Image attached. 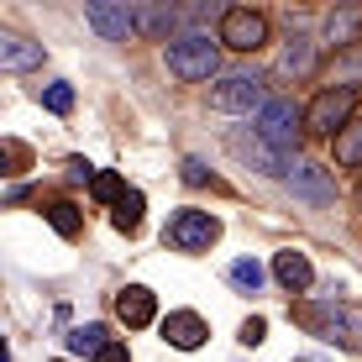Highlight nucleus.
<instances>
[{
    "label": "nucleus",
    "mask_w": 362,
    "mask_h": 362,
    "mask_svg": "<svg viewBox=\"0 0 362 362\" xmlns=\"http://www.w3.org/2000/svg\"><path fill=\"white\" fill-rule=\"evenodd\" d=\"M294 320L310 336L341 346V352H362V305H346V299H315V305H299Z\"/></svg>",
    "instance_id": "nucleus-1"
},
{
    "label": "nucleus",
    "mask_w": 362,
    "mask_h": 362,
    "mask_svg": "<svg viewBox=\"0 0 362 362\" xmlns=\"http://www.w3.org/2000/svg\"><path fill=\"white\" fill-rule=\"evenodd\" d=\"M168 74L173 79H184V84H199V79H210V74L221 69V37L210 42L205 32H184V37H173L168 42Z\"/></svg>",
    "instance_id": "nucleus-2"
},
{
    "label": "nucleus",
    "mask_w": 362,
    "mask_h": 362,
    "mask_svg": "<svg viewBox=\"0 0 362 362\" xmlns=\"http://www.w3.org/2000/svg\"><path fill=\"white\" fill-rule=\"evenodd\" d=\"M352 110H357V95H352V90H320V95L305 105V132H315V136H341L346 127H352Z\"/></svg>",
    "instance_id": "nucleus-3"
},
{
    "label": "nucleus",
    "mask_w": 362,
    "mask_h": 362,
    "mask_svg": "<svg viewBox=\"0 0 362 362\" xmlns=\"http://www.w3.org/2000/svg\"><path fill=\"white\" fill-rule=\"evenodd\" d=\"M299 132H305V110H299L294 100H268V105L257 110V136H263L268 147H279V153L299 147Z\"/></svg>",
    "instance_id": "nucleus-4"
},
{
    "label": "nucleus",
    "mask_w": 362,
    "mask_h": 362,
    "mask_svg": "<svg viewBox=\"0 0 362 362\" xmlns=\"http://www.w3.org/2000/svg\"><path fill=\"white\" fill-rule=\"evenodd\" d=\"M221 42H226L231 53H257V47H268V16L252 11V6L221 11Z\"/></svg>",
    "instance_id": "nucleus-5"
},
{
    "label": "nucleus",
    "mask_w": 362,
    "mask_h": 362,
    "mask_svg": "<svg viewBox=\"0 0 362 362\" xmlns=\"http://www.w3.org/2000/svg\"><path fill=\"white\" fill-rule=\"evenodd\" d=\"M168 242L179 247V252H210V247L221 242V221L210 216V210H179V216L168 221Z\"/></svg>",
    "instance_id": "nucleus-6"
},
{
    "label": "nucleus",
    "mask_w": 362,
    "mask_h": 362,
    "mask_svg": "<svg viewBox=\"0 0 362 362\" xmlns=\"http://www.w3.org/2000/svg\"><path fill=\"white\" fill-rule=\"evenodd\" d=\"M210 105L216 110H263L268 105L263 74H226V79L210 90Z\"/></svg>",
    "instance_id": "nucleus-7"
},
{
    "label": "nucleus",
    "mask_w": 362,
    "mask_h": 362,
    "mask_svg": "<svg viewBox=\"0 0 362 362\" xmlns=\"http://www.w3.org/2000/svg\"><path fill=\"white\" fill-rule=\"evenodd\" d=\"M84 21H90L105 42H127L136 32V11L127 0H90V6H84Z\"/></svg>",
    "instance_id": "nucleus-8"
},
{
    "label": "nucleus",
    "mask_w": 362,
    "mask_h": 362,
    "mask_svg": "<svg viewBox=\"0 0 362 362\" xmlns=\"http://www.w3.org/2000/svg\"><path fill=\"white\" fill-rule=\"evenodd\" d=\"M163 341L179 346V352H199V346L210 341L205 315H194V310H168V315H163Z\"/></svg>",
    "instance_id": "nucleus-9"
},
{
    "label": "nucleus",
    "mask_w": 362,
    "mask_h": 362,
    "mask_svg": "<svg viewBox=\"0 0 362 362\" xmlns=\"http://www.w3.org/2000/svg\"><path fill=\"white\" fill-rule=\"evenodd\" d=\"M289 189L299 199H310V205H331V199H336V184H331V173L320 163H294L289 168Z\"/></svg>",
    "instance_id": "nucleus-10"
},
{
    "label": "nucleus",
    "mask_w": 362,
    "mask_h": 362,
    "mask_svg": "<svg viewBox=\"0 0 362 362\" xmlns=\"http://www.w3.org/2000/svg\"><path fill=\"white\" fill-rule=\"evenodd\" d=\"M116 315L127 320L132 331L153 326V320H158V294H153V289H142V284H132V289H121V294H116Z\"/></svg>",
    "instance_id": "nucleus-11"
},
{
    "label": "nucleus",
    "mask_w": 362,
    "mask_h": 362,
    "mask_svg": "<svg viewBox=\"0 0 362 362\" xmlns=\"http://www.w3.org/2000/svg\"><path fill=\"white\" fill-rule=\"evenodd\" d=\"M273 279H279L289 294H305L310 284H315V268H310V257H305V252L284 247V252H273Z\"/></svg>",
    "instance_id": "nucleus-12"
},
{
    "label": "nucleus",
    "mask_w": 362,
    "mask_h": 362,
    "mask_svg": "<svg viewBox=\"0 0 362 362\" xmlns=\"http://www.w3.org/2000/svg\"><path fill=\"white\" fill-rule=\"evenodd\" d=\"M0 69L6 74L42 69V42H27V37H16V32H0Z\"/></svg>",
    "instance_id": "nucleus-13"
},
{
    "label": "nucleus",
    "mask_w": 362,
    "mask_h": 362,
    "mask_svg": "<svg viewBox=\"0 0 362 362\" xmlns=\"http://www.w3.org/2000/svg\"><path fill=\"white\" fill-rule=\"evenodd\" d=\"M279 74H284V79H310V74H315V37L294 32L289 47L279 53Z\"/></svg>",
    "instance_id": "nucleus-14"
},
{
    "label": "nucleus",
    "mask_w": 362,
    "mask_h": 362,
    "mask_svg": "<svg viewBox=\"0 0 362 362\" xmlns=\"http://www.w3.org/2000/svg\"><path fill=\"white\" fill-rule=\"evenodd\" d=\"M326 42L336 47V53L357 47V42H362V11H352V6L331 11V16H326Z\"/></svg>",
    "instance_id": "nucleus-15"
},
{
    "label": "nucleus",
    "mask_w": 362,
    "mask_h": 362,
    "mask_svg": "<svg viewBox=\"0 0 362 362\" xmlns=\"http://www.w3.org/2000/svg\"><path fill=\"white\" fill-rule=\"evenodd\" d=\"M231 147L247 158V163H257L263 173H279V179H289V168H284V153H279V147H268L263 136H247V132H242V136H231Z\"/></svg>",
    "instance_id": "nucleus-16"
},
{
    "label": "nucleus",
    "mask_w": 362,
    "mask_h": 362,
    "mask_svg": "<svg viewBox=\"0 0 362 362\" xmlns=\"http://www.w3.org/2000/svg\"><path fill=\"white\" fill-rule=\"evenodd\" d=\"M326 90H362V42L357 47H346V53H336V64H331V84Z\"/></svg>",
    "instance_id": "nucleus-17"
},
{
    "label": "nucleus",
    "mask_w": 362,
    "mask_h": 362,
    "mask_svg": "<svg viewBox=\"0 0 362 362\" xmlns=\"http://www.w3.org/2000/svg\"><path fill=\"white\" fill-rule=\"evenodd\" d=\"M173 21H179L173 6H142V11H136V32H142V37H168Z\"/></svg>",
    "instance_id": "nucleus-18"
},
{
    "label": "nucleus",
    "mask_w": 362,
    "mask_h": 362,
    "mask_svg": "<svg viewBox=\"0 0 362 362\" xmlns=\"http://www.w3.org/2000/svg\"><path fill=\"white\" fill-rule=\"evenodd\" d=\"M105 346H110L105 326H79V331H69V352H79V357H100Z\"/></svg>",
    "instance_id": "nucleus-19"
},
{
    "label": "nucleus",
    "mask_w": 362,
    "mask_h": 362,
    "mask_svg": "<svg viewBox=\"0 0 362 362\" xmlns=\"http://www.w3.org/2000/svg\"><path fill=\"white\" fill-rule=\"evenodd\" d=\"M142 205H147V199H142V189H127V199H121V205L116 210H110V221H116V231H136V226H142Z\"/></svg>",
    "instance_id": "nucleus-20"
},
{
    "label": "nucleus",
    "mask_w": 362,
    "mask_h": 362,
    "mask_svg": "<svg viewBox=\"0 0 362 362\" xmlns=\"http://www.w3.org/2000/svg\"><path fill=\"white\" fill-rule=\"evenodd\" d=\"M336 163H341V168H357L362 163V121H352V127L336 136Z\"/></svg>",
    "instance_id": "nucleus-21"
},
{
    "label": "nucleus",
    "mask_w": 362,
    "mask_h": 362,
    "mask_svg": "<svg viewBox=\"0 0 362 362\" xmlns=\"http://www.w3.org/2000/svg\"><path fill=\"white\" fill-rule=\"evenodd\" d=\"M90 194L100 199V205H121V199H127V179H121V173H95Z\"/></svg>",
    "instance_id": "nucleus-22"
},
{
    "label": "nucleus",
    "mask_w": 362,
    "mask_h": 362,
    "mask_svg": "<svg viewBox=\"0 0 362 362\" xmlns=\"http://www.w3.org/2000/svg\"><path fill=\"white\" fill-rule=\"evenodd\" d=\"M47 221H53L58 236H79V210H74L69 199H53V205H47Z\"/></svg>",
    "instance_id": "nucleus-23"
},
{
    "label": "nucleus",
    "mask_w": 362,
    "mask_h": 362,
    "mask_svg": "<svg viewBox=\"0 0 362 362\" xmlns=\"http://www.w3.org/2000/svg\"><path fill=\"white\" fill-rule=\"evenodd\" d=\"M231 284H236V289H263V268H257L252 263V257H236V263H231Z\"/></svg>",
    "instance_id": "nucleus-24"
},
{
    "label": "nucleus",
    "mask_w": 362,
    "mask_h": 362,
    "mask_svg": "<svg viewBox=\"0 0 362 362\" xmlns=\"http://www.w3.org/2000/svg\"><path fill=\"white\" fill-rule=\"evenodd\" d=\"M42 105L53 110V116H69V110H74V90H69V84H47V90H42Z\"/></svg>",
    "instance_id": "nucleus-25"
},
{
    "label": "nucleus",
    "mask_w": 362,
    "mask_h": 362,
    "mask_svg": "<svg viewBox=\"0 0 362 362\" xmlns=\"http://www.w3.org/2000/svg\"><path fill=\"white\" fill-rule=\"evenodd\" d=\"M184 184H216V173L199 163V158H184Z\"/></svg>",
    "instance_id": "nucleus-26"
},
{
    "label": "nucleus",
    "mask_w": 362,
    "mask_h": 362,
    "mask_svg": "<svg viewBox=\"0 0 362 362\" xmlns=\"http://www.w3.org/2000/svg\"><path fill=\"white\" fill-rule=\"evenodd\" d=\"M263 336H268V320H263V315H252V320L242 326V341H247V346H257Z\"/></svg>",
    "instance_id": "nucleus-27"
},
{
    "label": "nucleus",
    "mask_w": 362,
    "mask_h": 362,
    "mask_svg": "<svg viewBox=\"0 0 362 362\" xmlns=\"http://www.w3.org/2000/svg\"><path fill=\"white\" fill-rule=\"evenodd\" d=\"M95 362H132V352H127L121 341H110V346H105V352H100Z\"/></svg>",
    "instance_id": "nucleus-28"
},
{
    "label": "nucleus",
    "mask_w": 362,
    "mask_h": 362,
    "mask_svg": "<svg viewBox=\"0 0 362 362\" xmlns=\"http://www.w3.org/2000/svg\"><path fill=\"white\" fill-rule=\"evenodd\" d=\"M69 179H79V184H84V179H90V184H95V168H90V163H84V158H74V163H69Z\"/></svg>",
    "instance_id": "nucleus-29"
},
{
    "label": "nucleus",
    "mask_w": 362,
    "mask_h": 362,
    "mask_svg": "<svg viewBox=\"0 0 362 362\" xmlns=\"http://www.w3.org/2000/svg\"><path fill=\"white\" fill-rule=\"evenodd\" d=\"M357 210H362V184H357Z\"/></svg>",
    "instance_id": "nucleus-30"
}]
</instances>
